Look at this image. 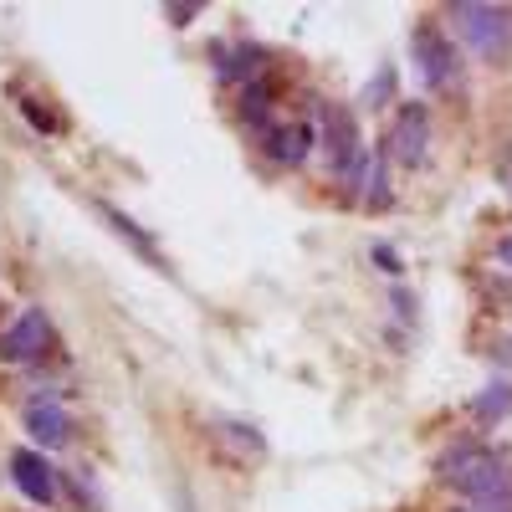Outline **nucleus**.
<instances>
[{"label":"nucleus","mask_w":512,"mask_h":512,"mask_svg":"<svg viewBox=\"0 0 512 512\" xmlns=\"http://www.w3.org/2000/svg\"><path fill=\"white\" fill-rule=\"evenodd\" d=\"M436 477L482 512H512V451L492 441H451L436 456Z\"/></svg>","instance_id":"1"},{"label":"nucleus","mask_w":512,"mask_h":512,"mask_svg":"<svg viewBox=\"0 0 512 512\" xmlns=\"http://www.w3.org/2000/svg\"><path fill=\"white\" fill-rule=\"evenodd\" d=\"M446 21L461 31V41L477 57H507L512 52V11L507 6H451Z\"/></svg>","instance_id":"2"},{"label":"nucleus","mask_w":512,"mask_h":512,"mask_svg":"<svg viewBox=\"0 0 512 512\" xmlns=\"http://www.w3.org/2000/svg\"><path fill=\"white\" fill-rule=\"evenodd\" d=\"M313 113H318V144H323V159H328V175H338V180H349L354 175V164H359V154H364V144H359V123L349 118V108H338V103H323V98H313Z\"/></svg>","instance_id":"3"},{"label":"nucleus","mask_w":512,"mask_h":512,"mask_svg":"<svg viewBox=\"0 0 512 512\" xmlns=\"http://www.w3.org/2000/svg\"><path fill=\"white\" fill-rule=\"evenodd\" d=\"M415 62L425 72L436 93H456L461 88V57H456V41L441 26H415Z\"/></svg>","instance_id":"4"},{"label":"nucleus","mask_w":512,"mask_h":512,"mask_svg":"<svg viewBox=\"0 0 512 512\" xmlns=\"http://www.w3.org/2000/svg\"><path fill=\"white\" fill-rule=\"evenodd\" d=\"M384 154L395 164H425V154H431V113H425V103H400L390 134H384Z\"/></svg>","instance_id":"5"},{"label":"nucleus","mask_w":512,"mask_h":512,"mask_svg":"<svg viewBox=\"0 0 512 512\" xmlns=\"http://www.w3.org/2000/svg\"><path fill=\"white\" fill-rule=\"evenodd\" d=\"M47 349H52V323L41 308L21 313L6 333H0V359H11V364H36Z\"/></svg>","instance_id":"6"},{"label":"nucleus","mask_w":512,"mask_h":512,"mask_svg":"<svg viewBox=\"0 0 512 512\" xmlns=\"http://www.w3.org/2000/svg\"><path fill=\"white\" fill-rule=\"evenodd\" d=\"M262 149H267V159L282 164V169L303 164L308 149H313V123H303V118H277L267 134H262Z\"/></svg>","instance_id":"7"},{"label":"nucleus","mask_w":512,"mask_h":512,"mask_svg":"<svg viewBox=\"0 0 512 512\" xmlns=\"http://www.w3.org/2000/svg\"><path fill=\"white\" fill-rule=\"evenodd\" d=\"M11 477H16V487L31 497V502H57V472L47 461H41V451H16L11 456Z\"/></svg>","instance_id":"8"},{"label":"nucleus","mask_w":512,"mask_h":512,"mask_svg":"<svg viewBox=\"0 0 512 512\" xmlns=\"http://www.w3.org/2000/svg\"><path fill=\"white\" fill-rule=\"evenodd\" d=\"M26 431L41 446H62L72 436V420H67V410L57 400H36V405H26Z\"/></svg>","instance_id":"9"},{"label":"nucleus","mask_w":512,"mask_h":512,"mask_svg":"<svg viewBox=\"0 0 512 512\" xmlns=\"http://www.w3.org/2000/svg\"><path fill=\"white\" fill-rule=\"evenodd\" d=\"M210 436H216L226 446V456H236V461H262L267 456V441L256 436L251 425H241V420H216V425H210Z\"/></svg>","instance_id":"10"},{"label":"nucleus","mask_w":512,"mask_h":512,"mask_svg":"<svg viewBox=\"0 0 512 512\" xmlns=\"http://www.w3.org/2000/svg\"><path fill=\"white\" fill-rule=\"evenodd\" d=\"M466 410H472L477 425H502L512 415V379H492L487 390L472 395V405H466Z\"/></svg>","instance_id":"11"},{"label":"nucleus","mask_w":512,"mask_h":512,"mask_svg":"<svg viewBox=\"0 0 512 512\" xmlns=\"http://www.w3.org/2000/svg\"><path fill=\"white\" fill-rule=\"evenodd\" d=\"M21 108H26V118H31L36 128H47V134H52V128H57V123H52V113H41V108H36L31 98H21Z\"/></svg>","instance_id":"12"},{"label":"nucleus","mask_w":512,"mask_h":512,"mask_svg":"<svg viewBox=\"0 0 512 512\" xmlns=\"http://www.w3.org/2000/svg\"><path fill=\"white\" fill-rule=\"evenodd\" d=\"M492 251H497V262H502V267H512V236H497Z\"/></svg>","instance_id":"13"},{"label":"nucleus","mask_w":512,"mask_h":512,"mask_svg":"<svg viewBox=\"0 0 512 512\" xmlns=\"http://www.w3.org/2000/svg\"><path fill=\"white\" fill-rule=\"evenodd\" d=\"M461 512H482V507H461Z\"/></svg>","instance_id":"14"}]
</instances>
